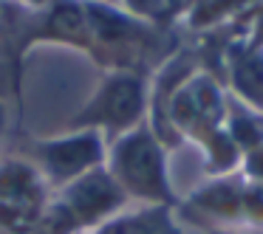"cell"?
I'll use <instances>...</instances> for the list:
<instances>
[{
	"label": "cell",
	"instance_id": "obj_8",
	"mask_svg": "<svg viewBox=\"0 0 263 234\" xmlns=\"http://www.w3.org/2000/svg\"><path fill=\"white\" fill-rule=\"evenodd\" d=\"M235 82H238L243 96H249L252 102L263 104V59L246 57L243 62L235 68Z\"/></svg>",
	"mask_w": 263,
	"mask_h": 234
},
{
	"label": "cell",
	"instance_id": "obj_2",
	"mask_svg": "<svg viewBox=\"0 0 263 234\" xmlns=\"http://www.w3.org/2000/svg\"><path fill=\"white\" fill-rule=\"evenodd\" d=\"M114 181L119 189L139 195L144 200H164L167 198V178L161 150L144 130L125 136L114 150Z\"/></svg>",
	"mask_w": 263,
	"mask_h": 234
},
{
	"label": "cell",
	"instance_id": "obj_7",
	"mask_svg": "<svg viewBox=\"0 0 263 234\" xmlns=\"http://www.w3.org/2000/svg\"><path fill=\"white\" fill-rule=\"evenodd\" d=\"M97 234H178V228L173 226L170 215L164 209L153 206V209L136 211V215L110 217Z\"/></svg>",
	"mask_w": 263,
	"mask_h": 234
},
{
	"label": "cell",
	"instance_id": "obj_6",
	"mask_svg": "<svg viewBox=\"0 0 263 234\" xmlns=\"http://www.w3.org/2000/svg\"><path fill=\"white\" fill-rule=\"evenodd\" d=\"M176 119L178 124H193V121H215L221 116V99L218 91L212 88V82L198 79L193 85H187L176 96Z\"/></svg>",
	"mask_w": 263,
	"mask_h": 234
},
{
	"label": "cell",
	"instance_id": "obj_3",
	"mask_svg": "<svg viewBox=\"0 0 263 234\" xmlns=\"http://www.w3.org/2000/svg\"><path fill=\"white\" fill-rule=\"evenodd\" d=\"M40 217V183L23 166L0 172V220L12 228H26Z\"/></svg>",
	"mask_w": 263,
	"mask_h": 234
},
{
	"label": "cell",
	"instance_id": "obj_5",
	"mask_svg": "<svg viewBox=\"0 0 263 234\" xmlns=\"http://www.w3.org/2000/svg\"><path fill=\"white\" fill-rule=\"evenodd\" d=\"M142 82L133 76H110L105 88L99 91L93 108H88V116L105 124L127 127L136 121L139 110H142Z\"/></svg>",
	"mask_w": 263,
	"mask_h": 234
},
{
	"label": "cell",
	"instance_id": "obj_4",
	"mask_svg": "<svg viewBox=\"0 0 263 234\" xmlns=\"http://www.w3.org/2000/svg\"><path fill=\"white\" fill-rule=\"evenodd\" d=\"M46 169L51 172L57 181H74V178L85 175L102 155L97 133H82V136L65 138V141H51L40 150Z\"/></svg>",
	"mask_w": 263,
	"mask_h": 234
},
{
	"label": "cell",
	"instance_id": "obj_1",
	"mask_svg": "<svg viewBox=\"0 0 263 234\" xmlns=\"http://www.w3.org/2000/svg\"><path fill=\"white\" fill-rule=\"evenodd\" d=\"M122 189L105 172H85L65 186L63 198L46 211L43 223L51 234H68L77 226L99 223L119 206Z\"/></svg>",
	"mask_w": 263,
	"mask_h": 234
}]
</instances>
